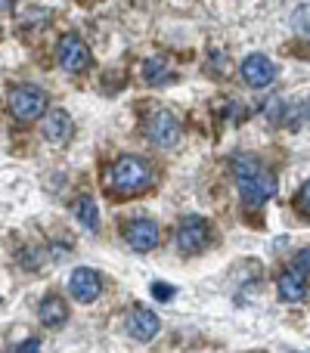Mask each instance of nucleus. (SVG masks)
<instances>
[{
  "label": "nucleus",
  "instance_id": "7",
  "mask_svg": "<svg viewBox=\"0 0 310 353\" xmlns=\"http://www.w3.org/2000/svg\"><path fill=\"white\" fill-rule=\"evenodd\" d=\"M56 59L68 74H81L90 65V47L78 34H62L59 43H56Z\"/></svg>",
  "mask_w": 310,
  "mask_h": 353
},
{
  "label": "nucleus",
  "instance_id": "8",
  "mask_svg": "<svg viewBox=\"0 0 310 353\" xmlns=\"http://www.w3.org/2000/svg\"><path fill=\"white\" fill-rule=\"evenodd\" d=\"M124 242H128L134 251L146 254V251L158 248V242H162V230H158L153 220H146V217L130 220V223L124 226Z\"/></svg>",
  "mask_w": 310,
  "mask_h": 353
},
{
  "label": "nucleus",
  "instance_id": "17",
  "mask_svg": "<svg viewBox=\"0 0 310 353\" xmlns=\"http://www.w3.org/2000/svg\"><path fill=\"white\" fill-rule=\"evenodd\" d=\"M295 208H298L304 217H310V180L298 189V195H295Z\"/></svg>",
  "mask_w": 310,
  "mask_h": 353
},
{
  "label": "nucleus",
  "instance_id": "21",
  "mask_svg": "<svg viewBox=\"0 0 310 353\" xmlns=\"http://www.w3.org/2000/svg\"><path fill=\"white\" fill-rule=\"evenodd\" d=\"M6 6H12V0H0V10H6Z\"/></svg>",
  "mask_w": 310,
  "mask_h": 353
},
{
  "label": "nucleus",
  "instance_id": "9",
  "mask_svg": "<svg viewBox=\"0 0 310 353\" xmlns=\"http://www.w3.org/2000/svg\"><path fill=\"white\" fill-rule=\"evenodd\" d=\"M68 292H72V298L81 301V304H93V301L103 294V279H99L97 270L78 267L72 273V279H68Z\"/></svg>",
  "mask_w": 310,
  "mask_h": 353
},
{
  "label": "nucleus",
  "instance_id": "11",
  "mask_svg": "<svg viewBox=\"0 0 310 353\" xmlns=\"http://www.w3.org/2000/svg\"><path fill=\"white\" fill-rule=\"evenodd\" d=\"M158 316L153 310H146V307H137V310H130L128 316V335L134 338V341H153L158 335Z\"/></svg>",
  "mask_w": 310,
  "mask_h": 353
},
{
  "label": "nucleus",
  "instance_id": "6",
  "mask_svg": "<svg viewBox=\"0 0 310 353\" xmlns=\"http://www.w3.org/2000/svg\"><path fill=\"white\" fill-rule=\"evenodd\" d=\"M239 74H242L245 87L264 90V87H270L276 81V62L264 53H249L242 59V65H239Z\"/></svg>",
  "mask_w": 310,
  "mask_h": 353
},
{
  "label": "nucleus",
  "instance_id": "12",
  "mask_svg": "<svg viewBox=\"0 0 310 353\" xmlns=\"http://www.w3.org/2000/svg\"><path fill=\"white\" fill-rule=\"evenodd\" d=\"M37 319H41L47 329H62V323L68 319L66 301H62L59 294H47V298L41 301V307H37Z\"/></svg>",
  "mask_w": 310,
  "mask_h": 353
},
{
  "label": "nucleus",
  "instance_id": "2",
  "mask_svg": "<svg viewBox=\"0 0 310 353\" xmlns=\"http://www.w3.org/2000/svg\"><path fill=\"white\" fill-rule=\"evenodd\" d=\"M153 180H155L153 165L146 159H140V155H122L109 171V186L118 195H140L153 186Z\"/></svg>",
  "mask_w": 310,
  "mask_h": 353
},
{
  "label": "nucleus",
  "instance_id": "20",
  "mask_svg": "<svg viewBox=\"0 0 310 353\" xmlns=\"http://www.w3.org/2000/svg\"><path fill=\"white\" fill-rule=\"evenodd\" d=\"M16 353H41V341H37V338H28V341L19 344Z\"/></svg>",
  "mask_w": 310,
  "mask_h": 353
},
{
  "label": "nucleus",
  "instance_id": "13",
  "mask_svg": "<svg viewBox=\"0 0 310 353\" xmlns=\"http://www.w3.org/2000/svg\"><path fill=\"white\" fill-rule=\"evenodd\" d=\"M280 298L289 301V304H298V301L307 298V279L298 270H286L280 276Z\"/></svg>",
  "mask_w": 310,
  "mask_h": 353
},
{
  "label": "nucleus",
  "instance_id": "1",
  "mask_svg": "<svg viewBox=\"0 0 310 353\" xmlns=\"http://www.w3.org/2000/svg\"><path fill=\"white\" fill-rule=\"evenodd\" d=\"M233 174H236L239 195H242V201L251 208L270 201L276 195V189H280L276 174L270 171L267 165H261L255 155H239V159H233Z\"/></svg>",
  "mask_w": 310,
  "mask_h": 353
},
{
  "label": "nucleus",
  "instance_id": "14",
  "mask_svg": "<svg viewBox=\"0 0 310 353\" xmlns=\"http://www.w3.org/2000/svg\"><path fill=\"white\" fill-rule=\"evenodd\" d=\"M75 214H78L81 226H87L90 232L99 230V208H97V201H93L90 195H81L78 205H75Z\"/></svg>",
  "mask_w": 310,
  "mask_h": 353
},
{
  "label": "nucleus",
  "instance_id": "10",
  "mask_svg": "<svg viewBox=\"0 0 310 353\" xmlns=\"http://www.w3.org/2000/svg\"><path fill=\"white\" fill-rule=\"evenodd\" d=\"M72 134H75L72 115L66 109H47V115H43V137L50 143H56V146H62V143L72 140Z\"/></svg>",
  "mask_w": 310,
  "mask_h": 353
},
{
  "label": "nucleus",
  "instance_id": "16",
  "mask_svg": "<svg viewBox=\"0 0 310 353\" xmlns=\"http://www.w3.org/2000/svg\"><path fill=\"white\" fill-rule=\"evenodd\" d=\"M292 31L298 37H304V41H310V3H301L292 12Z\"/></svg>",
  "mask_w": 310,
  "mask_h": 353
},
{
  "label": "nucleus",
  "instance_id": "19",
  "mask_svg": "<svg viewBox=\"0 0 310 353\" xmlns=\"http://www.w3.org/2000/svg\"><path fill=\"white\" fill-rule=\"evenodd\" d=\"M153 294H155L158 301H171V298L177 294V288H174V285H164V282H155V285H153Z\"/></svg>",
  "mask_w": 310,
  "mask_h": 353
},
{
  "label": "nucleus",
  "instance_id": "4",
  "mask_svg": "<svg viewBox=\"0 0 310 353\" xmlns=\"http://www.w3.org/2000/svg\"><path fill=\"white\" fill-rule=\"evenodd\" d=\"M143 134H146V140L153 143V146H174L177 140H180V121H177L174 112L168 109H155L153 115L143 121Z\"/></svg>",
  "mask_w": 310,
  "mask_h": 353
},
{
  "label": "nucleus",
  "instance_id": "22",
  "mask_svg": "<svg viewBox=\"0 0 310 353\" xmlns=\"http://www.w3.org/2000/svg\"><path fill=\"white\" fill-rule=\"evenodd\" d=\"M307 115H310V99H307Z\"/></svg>",
  "mask_w": 310,
  "mask_h": 353
},
{
  "label": "nucleus",
  "instance_id": "18",
  "mask_svg": "<svg viewBox=\"0 0 310 353\" xmlns=\"http://www.w3.org/2000/svg\"><path fill=\"white\" fill-rule=\"evenodd\" d=\"M295 270H298V273H304V276H310V248H304V251H298V254H295Z\"/></svg>",
  "mask_w": 310,
  "mask_h": 353
},
{
  "label": "nucleus",
  "instance_id": "5",
  "mask_svg": "<svg viewBox=\"0 0 310 353\" xmlns=\"http://www.w3.org/2000/svg\"><path fill=\"white\" fill-rule=\"evenodd\" d=\"M208 242H211V223L205 217L193 214V217L180 220V226H177V248L183 254H199V251L208 248Z\"/></svg>",
  "mask_w": 310,
  "mask_h": 353
},
{
  "label": "nucleus",
  "instance_id": "15",
  "mask_svg": "<svg viewBox=\"0 0 310 353\" xmlns=\"http://www.w3.org/2000/svg\"><path fill=\"white\" fill-rule=\"evenodd\" d=\"M168 78H171V72H168V62L164 59H146L143 62V81H146L149 87H158Z\"/></svg>",
  "mask_w": 310,
  "mask_h": 353
},
{
  "label": "nucleus",
  "instance_id": "3",
  "mask_svg": "<svg viewBox=\"0 0 310 353\" xmlns=\"http://www.w3.org/2000/svg\"><path fill=\"white\" fill-rule=\"evenodd\" d=\"M50 109V97L35 84H19L10 93V112L16 121H37Z\"/></svg>",
  "mask_w": 310,
  "mask_h": 353
}]
</instances>
